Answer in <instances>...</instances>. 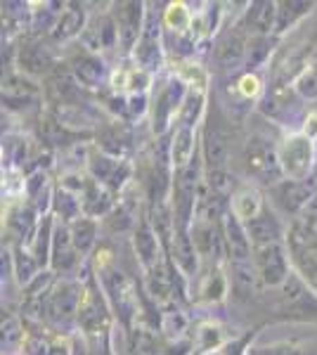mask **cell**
Wrapping results in <instances>:
<instances>
[{"mask_svg":"<svg viewBox=\"0 0 317 355\" xmlns=\"http://www.w3.org/2000/svg\"><path fill=\"white\" fill-rule=\"evenodd\" d=\"M97 282H100V289L105 294L107 306L114 318L128 331L135 329V318L137 311H140V299H137L135 284L126 277V272L117 270L114 263L97 270Z\"/></svg>","mask_w":317,"mask_h":355,"instance_id":"obj_1","label":"cell"},{"mask_svg":"<svg viewBox=\"0 0 317 355\" xmlns=\"http://www.w3.org/2000/svg\"><path fill=\"white\" fill-rule=\"evenodd\" d=\"M284 242L298 277L317 294V230L298 220L289 227Z\"/></svg>","mask_w":317,"mask_h":355,"instance_id":"obj_2","label":"cell"},{"mask_svg":"<svg viewBox=\"0 0 317 355\" xmlns=\"http://www.w3.org/2000/svg\"><path fill=\"white\" fill-rule=\"evenodd\" d=\"M280 166L286 180H308L315 164V142L308 135L296 133L282 140L277 147Z\"/></svg>","mask_w":317,"mask_h":355,"instance_id":"obj_3","label":"cell"},{"mask_svg":"<svg viewBox=\"0 0 317 355\" xmlns=\"http://www.w3.org/2000/svg\"><path fill=\"white\" fill-rule=\"evenodd\" d=\"M253 268L258 272L263 287H282L289 282L291 256L286 242H275L253 249Z\"/></svg>","mask_w":317,"mask_h":355,"instance_id":"obj_4","label":"cell"},{"mask_svg":"<svg viewBox=\"0 0 317 355\" xmlns=\"http://www.w3.org/2000/svg\"><path fill=\"white\" fill-rule=\"evenodd\" d=\"M83 291L85 284L80 279H60L53 284L48 299V320L55 327H67L71 322H78Z\"/></svg>","mask_w":317,"mask_h":355,"instance_id":"obj_5","label":"cell"},{"mask_svg":"<svg viewBox=\"0 0 317 355\" xmlns=\"http://www.w3.org/2000/svg\"><path fill=\"white\" fill-rule=\"evenodd\" d=\"M244 166H246V173L270 187L284 180V173H282V166H280V154L265 137H251L246 142Z\"/></svg>","mask_w":317,"mask_h":355,"instance_id":"obj_6","label":"cell"},{"mask_svg":"<svg viewBox=\"0 0 317 355\" xmlns=\"http://www.w3.org/2000/svg\"><path fill=\"white\" fill-rule=\"evenodd\" d=\"M187 93H189V88L178 76L164 83V88L157 93V100H154V107H152V130L154 133L164 135L166 130L180 119Z\"/></svg>","mask_w":317,"mask_h":355,"instance_id":"obj_7","label":"cell"},{"mask_svg":"<svg viewBox=\"0 0 317 355\" xmlns=\"http://www.w3.org/2000/svg\"><path fill=\"white\" fill-rule=\"evenodd\" d=\"M107 299L100 289V282L95 284H85L83 291V301H80V311H78V327L85 336H100L109 334L112 327V315H109Z\"/></svg>","mask_w":317,"mask_h":355,"instance_id":"obj_8","label":"cell"},{"mask_svg":"<svg viewBox=\"0 0 317 355\" xmlns=\"http://www.w3.org/2000/svg\"><path fill=\"white\" fill-rule=\"evenodd\" d=\"M145 3H119L114 5V21H117V31H119V45L123 48V53H135L137 43H140V36L145 31V19L147 12Z\"/></svg>","mask_w":317,"mask_h":355,"instance_id":"obj_9","label":"cell"},{"mask_svg":"<svg viewBox=\"0 0 317 355\" xmlns=\"http://www.w3.org/2000/svg\"><path fill=\"white\" fill-rule=\"evenodd\" d=\"M88 173L95 182L109 187L114 194L123 190L130 180V164L119 157H112L107 152H93L88 157Z\"/></svg>","mask_w":317,"mask_h":355,"instance_id":"obj_10","label":"cell"},{"mask_svg":"<svg viewBox=\"0 0 317 355\" xmlns=\"http://www.w3.org/2000/svg\"><path fill=\"white\" fill-rule=\"evenodd\" d=\"M132 249H135L137 263H140L142 272L154 270L157 266L164 263V246H161V239L157 230H154L149 216H137L135 223V232H132Z\"/></svg>","mask_w":317,"mask_h":355,"instance_id":"obj_11","label":"cell"},{"mask_svg":"<svg viewBox=\"0 0 317 355\" xmlns=\"http://www.w3.org/2000/svg\"><path fill=\"white\" fill-rule=\"evenodd\" d=\"M223 237H225V254H228L230 266H241V263H253V244L246 234V227L232 211L223 216Z\"/></svg>","mask_w":317,"mask_h":355,"instance_id":"obj_12","label":"cell"},{"mask_svg":"<svg viewBox=\"0 0 317 355\" xmlns=\"http://www.w3.org/2000/svg\"><path fill=\"white\" fill-rule=\"evenodd\" d=\"M69 73L74 76V81L83 88H100L105 85L109 71H107V64L97 53H90V50L80 48L76 55H71L69 60Z\"/></svg>","mask_w":317,"mask_h":355,"instance_id":"obj_13","label":"cell"},{"mask_svg":"<svg viewBox=\"0 0 317 355\" xmlns=\"http://www.w3.org/2000/svg\"><path fill=\"white\" fill-rule=\"evenodd\" d=\"M273 190L275 202L286 214H303L308 204L317 197V187L308 180H282L277 185L270 187Z\"/></svg>","mask_w":317,"mask_h":355,"instance_id":"obj_14","label":"cell"},{"mask_svg":"<svg viewBox=\"0 0 317 355\" xmlns=\"http://www.w3.org/2000/svg\"><path fill=\"white\" fill-rule=\"evenodd\" d=\"M135 67L145 69V71L154 73L164 64V53H161V33H159V19L152 12H147L145 31L140 36V43L135 48Z\"/></svg>","mask_w":317,"mask_h":355,"instance_id":"obj_15","label":"cell"},{"mask_svg":"<svg viewBox=\"0 0 317 355\" xmlns=\"http://www.w3.org/2000/svg\"><path fill=\"white\" fill-rule=\"evenodd\" d=\"M192 239L199 256L209 261H221L225 254V237H223V220H194L192 223Z\"/></svg>","mask_w":317,"mask_h":355,"instance_id":"obj_16","label":"cell"},{"mask_svg":"<svg viewBox=\"0 0 317 355\" xmlns=\"http://www.w3.org/2000/svg\"><path fill=\"white\" fill-rule=\"evenodd\" d=\"M40 102V88L24 73H8L3 78V105L8 110H24Z\"/></svg>","mask_w":317,"mask_h":355,"instance_id":"obj_17","label":"cell"},{"mask_svg":"<svg viewBox=\"0 0 317 355\" xmlns=\"http://www.w3.org/2000/svg\"><path fill=\"white\" fill-rule=\"evenodd\" d=\"M80 43H83L85 50L90 53H97L107 48H114L119 43V31H117V21H114L112 15H102V17H93L88 19L83 33H80Z\"/></svg>","mask_w":317,"mask_h":355,"instance_id":"obj_18","label":"cell"},{"mask_svg":"<svg viewBox=\"0 0 317 355\" xmlns=\"http://www.w3.org/2000/svg\"><path fill=\"white\" fill-rule=\"evenodd\" d=\"M239 26L244 28L246 33H251V38L275 33V28H277V3H273V0L251 3Z\"/></svg>","mask_w":317,"mask_h":355,"instance_id":"obj_19","label":"cell"},{"mask_svg":"<svg viewBox=\"0 0 317 355\" xmlns=\"http://www.w3.org/2000/svg\"><path fill=\"white\" fill-rule=\"evenodd\" d=\"M246 234H249L253 249L265 244H275V242H284V230H282V223L277 220V216L270 209H263L261 214L253 220L246 223Z\"/></svg>","mask_w":317,"mask_h":355,"instance_id":"obj_20","label":"cell"},{"mask_svg":"<svg viewBox=\"0 0 317 355\" xmlns=\"http://www.w3.org/2000/svg\"><path fill=\"white\" fill-rule=\"evenodd\" d=\"M80 254L74 246L71 230L67 223H57L55 237H53V256H50V270L53 272H65L69 268H74L78 263Z\"/></svg>","mask_w":317,"mask_h":355,"instance_id":"obj_21","label":"cell"},{"mask_svg":"<svg viewBox=\"0 0 317 355\" xmlns=\"http://www.w3.org/2000/svg\"><path fill=\"white\" fill-rule=\"evenodd\" d=\"M80 204H83V216L85 218L100 220L102 216H109L114 211V192L109 187L100 185L90 178L88 187H85L83 197H80Z\"/></svg>","mask_w":317,"mask_h":355,"instance_id":"obj_22","label":"cell"},{"mask_svg":"<svg viewBox=\"0 0 317 355\" xmlns=\"http://www.w3.org/2000/svg\"><path fill=\"white\" fill-rule=\"evenodd\" d=\"M194 157H197V128L178 123L175 135H173L171 142V166L178 173V171L187 168Z\"/></svg>","mask_w":317,"mask_h":355,"instance_id":"obj_23","label":"cell"},{"mask_svg":"<svg viewBox=\"0 0 317 355\" xmlns=\"http://www.w3.org/2000/svg\"><path fill=\"white\" fill-rule=\"evenodd\" d=\"M85 12H83V5H67V10H62L60 17L55 19V26L50 28V36H53V41L57 43H65V41H71V38H80V33H83L85 28Z\"/></svg>","mask_w":317,"mask_h":355,"instance_id":"obj_24","label":"cell"},{"mask_svg":"<svg viewBox=\"0 0 317 355\" xmlns=\"http://www.w3.org/2000/svg\"><path fill=\"white\" fill-rule=\"evenodd\" d=\"M246 48H249V41L241 33V26H237L234 31L225 33L221 38L216 48V62L223 69H237L246 60Z\"/></svg>","mask_w":317,"mask_h":355,"instance_id":"obj_25","label":"cell"},{"mask_svg":"<svg viewBox=\"0 0 317 355\" xmlns=\"http://www.w3.org/2000/svg\"><path fill=\"white\" fill-rule=\"evenodd\" d=\"M17 64L24 71V76H43V73H48L55 67V57L45 45L28 43L17 55Z\"/></svg>","mask_w":317,"mask_h":355,"instance_id":"obj_26","label":"cell"},{"mask_svg":"<svg viewBox=\"0 0 317 355\" xmlns=\"http://www.w3.org/2000/svg\"><path fill=\"white\" fill-rule=\"evenodd\" d=\"M201 159H204L206 171H225L230 159V142L221 130H206L204 147H201Z\"/></svg>","mask_w":317,"mask_h":355,"instance_id":"obj_27","label":"cell"},{"mask_svg":"<svg viewBox=\"0 0 317 355\" xmlns=\"http://www.w3.org/2000/svg\"><path fill=\"white\" fill-rule=\"evenodd\" d=\"M228 287H230V282H228V277H225V272L218 266H211L209 270L201 275L194 301L209 303V306L211 303H223L225 296H228Z\"/></svg>","mask_w":317,"mask_h":355,"instance_id":"obj_28","label":"cell"},{"mask_svg":"<svg viewBox=\"0 0 317 355\" xmlns=\"http://www.w3.org/2000/svg\"><path fill=\"white\" fill-rule=\"evenodd\" d=\"M55 227L57 223L50 214L40 216L38 230L33 234V239L28 242V249L33 251L36 261L40 263L43 270H50V256H53V237H55Z\"/></svg>","mask_w":317,"mask_h":355,"instance_id":"obj_29","label":"cell"},{"mask_svg":"<svg viewBox=\"0 0 317 355\" xmlns=\"http://www.w3.org/2000/svg\"><path fill=\"white\" fill-rule=\"evenodd\" d=\"M10 259H12L15 279L22 287H28V284L36 279V275L43 272V268H40V263L36 261L33 251L28 249V244H15L12 249H10Z\"/></svg>","mask_w":317,"mask_h":355,"instance_id":"obj_30","label":"cell"},{"mask_svg":"<svg viewBox=\"0 0 317 355\" xmlns=\"http://www.w3.org/2000/svg\"><path fill=\"white\" fill-rule=\"evenodd\" d=\"M265 209L263 206V194L256 190V187H241L232 194V199H230V211H232L237 218L244 223H249L256 218L258 214Z\"/></svg>","mask_w":317,"mask_h":355,"instance_id":"obj_31","label":"cell"},{"mask_svg":"<svg viewBox=\"0 0 317 355\" xmlns=\"http://www.w3.org/2000/svg\"><path fill=\"white\" fill-rule=\"evenodd\" d=\"M194 348L197 355L218 353V348L225 346V329L218 322H201L194 331Z\"/></svg>","mask_w":317,"mask_h":355,"instance_id":"obj_32","label":"cell"},{"mask_svg":"<svg viewBox=\"0 0 317 355\" xmlns=\"http://www.w3.org/2000/svg\"><path fill=\"white\" fill-rule=\"evenodd\" d=\"M69 230H71V239H74V246H76V251L80 256H88L90 251L95 249L97 244V220L93 218H78L76 223H71L69 225Z\"/></svg>","mask_w":317,"mask_h":355,"instance_id":"obj_33","label":"cell"},{"mask_svg":"<svg viewBox=\"0 0 317 355\" xmlns=\"http://www.w3.org/2000/svg\"><path fill=\"white\" fill-rule=\"evenodd\" d=\"M313 8L315 3H305V0H282V3H277V28H275V33H284L301 17L310 15Z\"/></svg>","mask_w":317,"mask_h":355,"instance_id":"obj_34","label":"cell"},{"mask_svg":"<svg viewBox=\"0 0 317 355\" xmlns=\"http://www.w3.org/2000/svg\"><path fill=\"white\" fill-rule=\"evenodd\" d=\"M53 206H55L57 214L62 216V223H67V225H71V223H76L78 218H83V204H80V197L65 190V187H60V190L55 192Z\"/></svg>","mask_w":317,"mask_h":355,"instance_id":"obj_35","label":"cell"},{"mask_svg":"<svg viewBox=\"0 0 317 355\" xmlns=\"http://www.w3.org/2000/svg\"><path fill=\"white\" fill-rule=\"evenodd\" d=\"M161 21H164V26L169 28V31H173V33H185L187 28H192V24H194L187 3H180V0H178V3L166 5Z\"/></svg>","mask_w":317,"mask_h":355,"instance_id":"obj_36","label":"cell"},{"mask_svg":"<svg viewBox=\"0 0 317 355\" xmlns=\"http://www.w3.org/2000/svg\"><path fill=\"white\" fill-rule=\"evenodd\" d=\"M204 102H206V93H204V90L189 88L178 123H180V125H189V128H197L201 114H204Z\"/></svg>","mask_w":317,"mask_h":355,"instance_id":"obj_37","label":"cell"},{"mask_svg":"<svg viewBox=\"0 0 317 355\" xmlns=\"http://www.w3.org/2000/svg\"><path fill=\"white\" fill-rule=\"evenodd\" d=\"M187 327H189V320L180 308H175V311H166L164 315H161V331H164L171 341L182 339V334L187 331Z\"/></svg>","mask_w":317,"mask_h":355,"instance_id":"obj_38","label":"cell"},{"mask_svg":"<svg viewBox=\"0 0 317 355\" xmlns=\"http://www.w3.org/2000/svg\"><path fill=\"white\" fill-rule=\"evenodd\" d=\"M206 185L213 194H218L221 199H232L234 190V178L230 175V171H206Z\"/></svg>","mask_w":317,"mask_h":355,"instance_id":"obj_39","label":"cell"},{"mask_svg":"<svg viewBox=\"0 0 317 355\" xmlns=\"http://www.w3.org/2000/svg\"><path fill=\"white\" fill-rule=\"evenodd\" d=\"M270 36H256L249 41V48H246V60H244V67L249 69V73L253 71L256 67H261L270 55Z\"/></svg>","mask_w":317,"mask_h":355,"instance_id":"obj_40","label":"cell"},{"mask_svg":"<svg viewBox=\"0 0 317 355\" xmlns=\"http://www.w3.org/2000/svg\"><path fill=\"white\" fill-rule=\"evenodd\" d=\"M130 355H164V351H159L157 339H154L149 331L145 329H132L130 331Z\"/></svg>","mask_w":317,"mask_h":355,"instance_id":"obj_41","label":"cell"},{"mask_svg":"<svg viewBox=\"0 0 317 355\" xmlns=\"http://www.w3.org/2000/svg\"><path fill=\"white\" fill-rule=\"evenodd\" d=\"M26 334L22 331V324L19 320L12 318V315L3 313V351L8 348V351H12V348H22V343H24Z\"/></svg>","mask_w":317,"mask_h":355,"instance_id":"obj_42","label":"cell"},{"mask_svg":"<svg viewBox=\"0 0 317 355\" xmlns=\"http://www.w3.org/2000/svg\"><path fill=\"white\" fill-rule=\"evenodd\" d=\"M178 78H180L182 83L187 85V88H194V90H204L206 93V83H209V76H206V71L201 69L199 64H180L178 69Z\"/></svg>","mask_w":317,"mask_h":355,"instance_id":"obj_43","label":"cell"},{"mask_svg":"<svg viewBox=\"0 0 317 355\" xmlns=\"http://www.w3.org/2000/svg\"><path fill=\"white\" fill-rule=\"evenodd\" d=\"M244 355H305V351L296 346H289V343H275V346H256V348H246Z\"/></svg>","mask_w":317,"mask_h":355,"instance_id":"obj_44","label":"cell"},{"mask_svg":"<svg viewBox=\"0 0 317 355\" xmlns=\"http://www.w3.org/2000/svg\"><path fill=\"white\" fill-rule=\"evenodd\" d=\"M50 348L53 346L40 334H26L24 343H22V355H48Z\"/></svg>","mask_w":317,"mask_h":355,"instance_id":"obj_45","label":"cell"},{"mask_svg":"<svg viewBox=\"0 0 317 355\" xmlns=\"http://www.w3.org/2000/svg\"><path fill=\"white\" fill-rule=\"evenodd\" d=\"M237 90L244 100H253V97H258V93H261V78H258L256 73L246 71L237 81Z\"/></svg>","mask_w":317,"mask_h":355,"instance_id":"obj_46","label":"cell"},{"mask_svg":"<svg viewBox=\"0 0 317 355\" xmlns=\"http://www.w3.org/2000/svg\"><path fill=\"white\" fill-rule=\"evenodd\" d=\"M197 348H194V341L189 339H175L171 341L169 346L164 348V355H192Z\"/></svg>","mask_w":317,"mask_h":355,"instance_id":"obj_47","label":"cell"},{"mask_svg":"<svg viewBox=\"0 0 317 355\" xmlns=\"http://www.w3.org/2000/svg\"><path fill=\"white\" fill-rule=\"evenodd\" d=\"M147 110V97L145 95H130L128 97V119H135Z\"/></svg>","mask_w":317,"mask_h":355,"instance_id":"obj_48","label":"cell"},{"mask_svg":"<svg viewBox=\"0 0 317 355\" xmlns=\"http://www.w3.org/2000/svg\"><path fill=\"white\" fill-rule=\"evenodd\" d=\"M71 355H93L88 348V343H85L83 336H74L71 341Z\"/></svg>","mask_w":317,"mask_h":355,"instance_id":"obj_49","label":"cell"},{"mask_svg":"<svg viewBox=\"0 0 317 355\" xmlns=\"http://www.w3.org/2000/svg\"><path fill=\"white\" fill-rule=\"evenodd\" d=\"M303 135H308L310 140H315V137H317V112L308 114V119H305V128H303Z\"/></svg>","mask_w":317,"mask_h":355,"instance_id":"obj_50","label":"cell"},{"mask_svg":"<svg viewBox=\"0 0 317 355\" xmlns=\"http://www.w3.org/2000/svg\"><path fill=\"white\" fill-rule=\"evenodd\" d=\"M48 355H71V346H65V343H55V346L50 348Z\"/></svg>","mask_w":317,"mask_h":355,"instance_id":"obj_51","label":"cell"},{"mask_svg":"<svg viewBox=\"0 0 317 355\" xmlns=\"http://www.w3.org/2000/svg\"><path fill=\"white\" fill-rule=\"evenodd\" d=\"M209 355H218V353H209Z\"/></svg>","mask_w":317,"mask_h":355,"instance_id":"obj_52","label":"cell"}]
</instances>
